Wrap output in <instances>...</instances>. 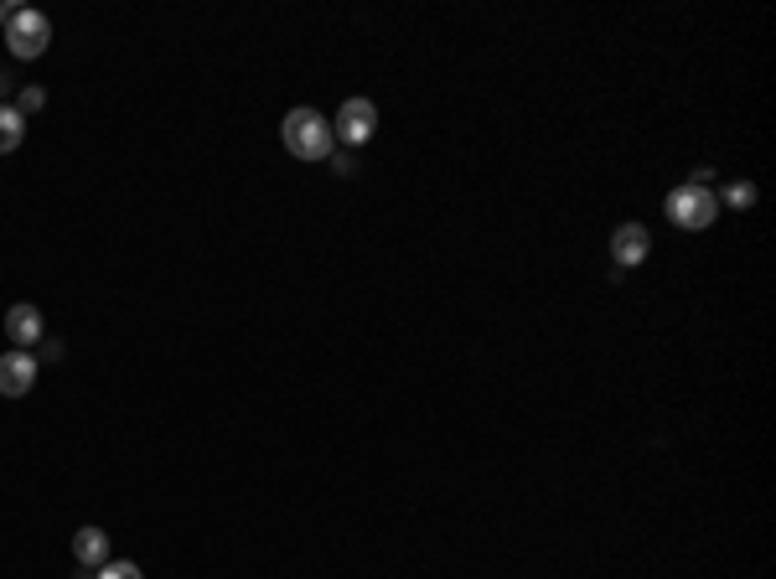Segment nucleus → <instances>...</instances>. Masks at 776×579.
<instances>
[{
	"label": "nucleus",
	"mask_w": 776,
	"mask_h": 579,
	"mask_svg": "<svg viewBox=\"0 0 776 579\" xmlns=\"http://www.w3.org/2000/svg\"><path fill=\"white\" fill-rule=\"evenodd\" d=\"M279 141H285V150L296 160H332L337 135H332V120H326V114H317V109H290L285 124H279Z\"/></svg>",
	"instance_id": "1"
},
{
	"label": "nucleus",
	"mask_w": 776,
	"mask_h": 579,
	"mask_svg": "<svg viewBox=\"0 0 776 579\" xmlns=\"http://www.w3.org/2000/svg\"><path fill=\"white\" fill-rule=\"evenodd\" d=\"M719 218V197L709 186H699V181H683L668 192V222L683 228V233H704L709 222Z\"/></svg>",
	"instance_id": "2"
},
{
	"label": "nucleus",
	"mask_w": 776,
	"mask_h": 579,
	"mask_svg": "<svg viewBox=\"0 0 776 579\" xmlns=\"http://www.w3.org/2000/svg\"><path fill=\"white\" fill-rule=\"evenodd\" d=\"M5 47H11L21 62L41 58V52L52 47V21L41 16V11H32V5H16V16L5 21Z\"/></svg>",
	"instance_id": "3"
},
{
	"label": "nucleus",
	"mask_w": 776,
	"mask_h": 579,
	"mask_svg": "<svg viewBox=\"0 0 776 579\" xmlns=\"http://www.w3.org/2000/svg\"><path fill=\"white\" fill-rule=\"evenodd\" d=\"M373 130H379V109H373V99H347L337 109V120H332V135H337L342 145H368L373 141Z\"/></svg>",
	"instance_id": "4"
},
{
	"label": "nucleus",
	"mask_w": 776,
	"mask_h": 579,
	"mask_svg": "<svg viewBox=\"0 0 776 579\" xmlns=\"http://www.w3.org/2000/svg\"><path fill=\"white\" fill-rule=\"evenodd\" d=\"M37 373H41V362L32 358V352H5V358H0V394H5V399H26Z\"/></svg>",
	"instance_id": "5"
},
{
	"label": "nucleus",
	"mask_w": 776,
	"mask_h": 579,
	"mask_svg": "<svg viewBox=\"0 0 776 579\" xmlns=\"http://www.w3.org/2000/svg\"><path fill=\"white\" fill-rule=\"evenodd\" d=\"M647 249H653V233L642 228V222H621L617 233H611V260L617 269H637L647 260Z\"/></svg>",
	"instance_id": "6"
},
{
	"label": "nucleus",
	"mask_w": 776,
	"mask_h": 579,
	"mask_svg": "<svg viewBox=\"0 0 776 579\" xmlns=\"http://www.w3.org/2000/svg\"><path fill=\"white\" fill-rule=\"evenodd\" d=\"M5 337L16 341V352H32V347L47 337V321H41L37 305H11V311H5Z\"/></svg>",
	"instance_id": "7"
},
{
	"label": "nucleus",
	"mask_w": 776,
	"mask_h": 579,
	"mask_svg": "<svg viewBox=\"0 0 776 579\" xmlns=\"http://www.w3.org/2000/svg\"><path fill=\"white\" fill-rule=\"evenodd\" d=\"M73 554H79L83 569H104L109 564V533L104 528H79L73 533Z\"/></svg>",
	"instance_id": "8"
},
{
	"label": "nucleus",
	"mask_w": 776,
	"mask_h": 579,
	"mask_svg": "<svg viewBox=\"0 0 776 579\" xmlns=\"http://www.w3.org/2000/svg\"><path fill=\"white\" fill-rule=\"evenodd\" d=\"M21 135H26V120L16 114V104H0V156H5V150H16Z\"/></svg>",
	"instance_id": "9"
},
{
	"label": "nucleus",
	"mask_w": 776,
	"mask_h": 579,
	"mask_svg": "<svg viewBox=\"0 0 776 579\" xmlns=\"http://www.w3.org/2000/svg\"><path fill=\"white\" fill-rule=\"evenodd\" d=\"M751 202H756V186H751V181H730V186H725V207H736V213H745Z\"/></svg>",
	"instance_id": "10"
},
{
	"label": "nucleus",
	"mask_w": 776,
	"mask_h": 579,
	"mask_svg": "<svg viewBox=\"0 0 776 579\" xmlns=\"http://www.w3.org/2000/svg\"><path fill=\"white\" fill-rule=\"evenodd\" d=\"M37 109H47V94H41V88H21V94H16V114L26 120V114H37Z\"/></svg>",
	"instance_id": "11"
},
{
	"label": "nucleus",
	"mask_w": 776,
	"mask_h": 579,
	"mask_svg": "<svg viewBox=\"0 0 776 579\" xmlns=\"http://www.w3.org/2000/svg\"><path fill=\"white\" fill-rule=\"evenodd\" d=\"M99 579H145V575H140V564H130V559H109L99 569Z\"/></svg>",
	"instance_id": "12"
},
{
	"label": "nucleus",
	"mask_w": 776,
	"mask_h": 579,
	"mask_svg": "<svg viewBox=\"0 0 776 579\" xmlns=\"http://www.w3.org/2000/svg\"><path fill=\"white\" fill-rule=\"evenodd\" d=\"M332 166H337V177H353V156H337V150H332Z\"/></svg>",
	"instance_id": "13"
},
{
	"label": "nucleus",
	"mask_w": 776,
	"mask_h": 579,
	"mask_svg": "<svg viewBox=\"0 0 776 579\" xmlns=\"http://www.w3.org/2000/svg\"><path fill=\"white\" fill-rule=\"evenodd\" d=\"M11 16H16V5H11V0H0V26H5Z\"/></svg>",
	"instance_id": "14"
},
{
	"label": "nucleus",
	"mask_w": 776,
	"mask_h": 579,
	"mask_svg": "<svg viewBox=\"0 0 776 579\" xmlns=\"http://www.w3.org/2000/svg\"><path fill=\"white\" fill-rule=\"evenodd\" d=\"M5 94H11V79H5V73H0V104H5Z\"/></svg>",
	"instance_id": "15"
}]
</instances>
